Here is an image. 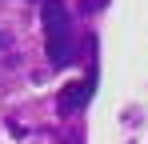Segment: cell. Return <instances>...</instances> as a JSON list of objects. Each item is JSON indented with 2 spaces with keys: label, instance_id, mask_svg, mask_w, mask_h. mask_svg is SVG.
Wrapping results in <instances>:
<instances>
[{
  "label": "cell",
  "instance_id": "obj_1",
  "mask_svg": "<svg viewBox=\"0 0 148 144\" xmlns=\"http://www.w3.org/2000/svg\"><path fill=\"white\" fill-rule=\"evenodd\" d=\"M92 88H96V72H88V80H80V84H68V88L60 92V100H56L60 116H72V112H80V108L88 104Z\"/></svg>",
  "mask_w": 148,
  "mask_h": 144
},
{
  "label": "cell",
  "instance_id": "obj_2",
  "mask_svg": "<svg viewBox=\"0 0 148 144\" xmlns=\"http://www.w3.org/2000/svg\"><path fill=\"white\" fill-rule=\"evenodd\" d=\"M40 20H44V32L48 36L68 32V4L64 0H40Z\"/></svg>",
  "mask_w": 148,
  "mask_h": 144
},
{
  "label": "cell",
  "instance_id": "obj_3",
  "mask_svg": "<svg viewBox=\"0 0 148 144\" xmlns=\"http://www.w3.org/2000/svg\"><path fill=\"white\" fill-rule=\"evenodd\" d=\"M48 60L56 64V68H64V64L72 60V36H68V32H56V36H48Z\"/></svg>",
  "mask_w": 148,
  "mask_h": 144
},
{
  "label": "cell",
  "instance_id": "obj_4",
  "mask_svg": "<svg viewBox=\"0 0 148 144\" xmlns=\"http://www.w3.org/2000/svg\"><path fill=\"white\" fill-rule=\"evenodd\" d=\"M0 44H4V32H0Z\"/></svg>",
  "mask_w": 148,
  "mask_h": 144
},
{
  "label": "cell",
  "instance_id": "obj_5",
  "mask_svg": "<svg viewBox=\"0 0 148 144\" xmlns=\"http://www.w3.org/2000/svg\"><path fill=\"white\" fill-rule=\"evenodd\" d=\"M32 4H36V0H32Z\"/></svg>",
  "mask_w": 148,
  "mask_h": 144
}]
</instances>
